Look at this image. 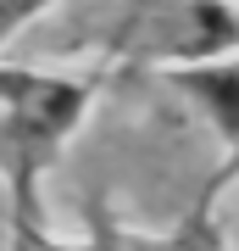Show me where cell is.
<instances>
[{
  "mask_svg": "<svg viewBox=\"0 0 239 251\" xmlns=\"http://www.w3.org/2000/svg\"><path fill=\"white\" fill-rule=\"evenodd\" d=\"M67 45H100L106 56L156 67L212 62L239 50V11L228 0H89Z\"/></svg>",
  "mask_w": 239,
  "mask_h": 251,
  "instance_id": "obj_2",
  "label": "cell"
},
{
  "mask_svg": "<svg viewBox=\"0 0 239 251\" xmlns=\"http://www.w3.org/2000/svg\"><path fill=\"white\" fill-rule=\"evenodd\" d=\"M39 240H44V234H11V251H44Z\"/></svg>",
  "mask_w": 239,
  "mask_h": 251,
  "instance_id": "obj_6",
  "label": "cell"
},
{
  "mask_svg": "<svg viewBox=\"0 0 239 251\" xmlns=\"http://www.w3.org/2000/svg\"><path fill=\"white\" fill-rule=\"evenodd\" d=\"M167 84L212 123V134L228 145V156H239V50L212 56V62L167 67Z\"/></svg>",
  "mask_w": 239,
  "mask_h": 251,
  "instance_id": "obj_3",
  "label": "cell"
},
{
  "mask_svg": "<svg viewBox=\"0 0 239 251\" xmlns=\"http://www.w3.org/2000/svg\"><path fill=\"white\" fill-rule=\"evenodd\" d=\"M239 173V156H228L217 168V179L200 190L195 201L178 212V224L167 229V234H156V240H139L133 251H228V234H222V218H217V190L228 184Z\"/></svg>",
  "mask_w": 239,
  "mask_h": 251,
  "instance_id": "obj_4",
  "label": "cell"
},
{
  "mask_svg": "<svg viewBox=\"0 0 239 251\" xmlns=\"http://www.w3.org/2000/svg\"><path fill=\"white\" fill-rule=\"evenodd\" d=\"M50 6H62V0H0V45H6L11 34H22L34 17H44Z\"/></svg>",
  "mask_w": 239,
  "mask_h": 251,
  "instance_id": "obj_5",
  "label": "cell"
},
{
  "mask_svg": "<svg viewBox=\"0 0 239 251\" xmlns=\"http://www.w3.org/2000/svg\"><path fill=\"white\" fill-rule=\"evenodd\" d=\"M89 100H95L89 78L0 67V184L11 234H39V179L84 123Z\"/></svg>",
  "mask_w": 239,
  "mask_h": 251,
  "instance_id": "obj_1",
  "label": "cell"
}]
</instances>
